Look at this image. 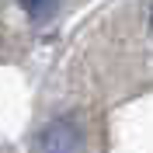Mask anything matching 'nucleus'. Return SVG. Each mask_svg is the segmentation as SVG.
<instances>
[{
  "mask_svg": "<svg viewBox=\"0 0 153 153\" xmlns=\"http://www.w3.org/2000/svg\"><path fill=\"white\" fill-rule=\"evenodd\" d=\"M38 146L42 153H80V129L73 125V118H56L42 129Z\"/></svg>",
  "mask_w": 153,
  "mask_h": 153,
  "instance_id": "1",
  "label": "nucleus"
},
{
  "mask_svg": "<svg viewBox=\"0 0 153 153\" xmlns=\"http://www.w3.org/2000/svg\"><path fill=\"white\" fill-rule=\"evenodd\" d=\"M21 7H25V14H28L31 21H45L56 14V4L59 0H18Z\"/></svg>",
  "mask_w": 153,
  "mask_h": 153,
  "instance_id": "2",
  "label": "nucleus"
}]
</instances>
